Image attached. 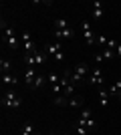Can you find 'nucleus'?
<instances>
[{
	"instance_id": "16",
	"label": "nucleus",
	"mask_w": 121,
	"mask_h": 135,
	"mask_svg": "<svg viewBox=\"0 0 121 135\" xmlns=\"http://www.w3.org/2000/svg\"><path fill=\"white\" fill-rule=\"evenodd\" d=\"M55 105H57V107H65V105H69V97H65L63 93H61V95H57L55 97Z\"/></svg>"
},
{
	"instance_id": "29",
	"label": "nucleus",
	"mask_w": 121,
	"mask_h": 135,
	"mask_svg": "<svg viewBox=\"0 0 121 135\" xmlns=\"http://www.w3.org/2000/svg\"><path fill=\"white\" fill-rule=\"evenodd\" d=\"M35 135H40V133H38V131H36V133H35Z\"/></svg>"
},
{
	"instance_id": "20",
	"label": "nucleus",
	"mask_w": 121,
	"mask_h": 135,
	"mask_svg": "<svg viewBox=\"0 0 121 135\" xmlns=\"http://www.w3.org/2000/svg\"><path fill=\"white\" fill-rule=\"evenodd\" d=\"M81 105H83V99H81V97H71L69 99V107L77 109V107H81Z\"/></svg>"
},
{
	"instance_id": "24",
	"label": "nucleus",
	"mask_w": 121,
	"mask_h": 135,
	"mask_svg": "<svg viewBox=\"0 0 121 135\" xmlns=\"http://www.w3.org/2000/svg\"><path fill=\"white\" fill-rule=\"evenodd\" d=\"M24 62H26V67H36L35 65V55H24Z\"/></svg>"
},
{
	"instance_id": "25",
	"label": "nucleus",
	"mask_w": 121,
	"mask_h": 135,
	"mask_svg": "<svg viewBox=\"0 0 121 135\" xmlns=\"http://www.w3.org/2000/svg\"><path fill=\"white\" fill-rule=\"evenodd\" d=\"M107 42H109V38H107V36H105V34H97V45L99 46H107Z\"/></svg>"
},
{
	"instance_id": "4",
	"label": "nucleus",
	"mask_w": 121,
	"mask_h": 135,
	"mask_svg": "<svg viewBox=\"0 0 121 135\" xmlns=\"http://www.w3.org/2000/svg\"><path fill=\"white\" fill-rule=\"evenodd\" d=\"M45 52L49 56H52L57 62L65 61V52H63V49H61V42H49V45L45 46Z\"/></svg>"
},
{
	"instance_id": "12",
	"label": "nucleus",
	"mask_w": 121,
	"mask_h": 135,
	"mask_svg": "<svg viewBox=\"0 0 121 135\" xmlns=\"http://www.w3.org/2000/svg\"><path fill=\"white\" fill-rule=\"evenodd\" d=\"M2 83H4V87H14L18 83V79L12 73H2Z\"/></svg>"
},
{
	"instance_id": "22",
	"label": "nucleus",
	"mask_w": 121,
	"mask_h": 135,
	"mask_svg": "<svg viewBox=\"0 0 121 135\" xmlns=\"http://www.w3.org/2000/svg\"><path fill=\"white\" fill-rule=\"evenodd\" d=\"M87 133H89V129H87L85 125L77 123V127H75V135H87Z\"/></svg>"
},
{
	"instance_id": "3",
	"label": "nucleus",
	"mask_w": 121,
	"mask_h": 135,
	"mask_svg": "<svg viewBox=\"0 0 121 135\" xmlns=\"http://www.w3.org/2000/svg\"><path fill=\"white\" fill-rule=\"evenodd\" d=\"M87 73H91L89 65H87V62H79V65H77V67L71 71V85H79L81 79H83Z\"/></svg>"
},
{
	"instance_id": "21",
	"label": "nucleus",
	"mask_w": 121,
	"mask_h": 135,
	"mask_svg": "<svg viewBox=\"0 0 121 135\" xmlns=\"http://www.w3.org/2000/svg\"><path fill=\"white\" fill-rule=\"evenodd\" d=\"M46 79H49V83H51V87H52V85H59L61 77H59V75H55V73H49V75H46Z\"/></svg>"
},
{
	"instance_id": "15",
	"label": "nucleus",
	"mask_w": 121,
	"mask_h": 135,
	"mask_svg": "<svg viewBox=\"0 0 121 135\" xmlns=\"http://www.w3.org/2000/svg\"><path fill=\"white\" fill-rule=\"evenodd\" d=\"M109 99H111L109 91H105V89L99 91V101H101V107H107V105H109Z\"/></svg>"
},
{
	"instance_id": "19",
	"label": "nucleus",
	"mask_w": 121,
	"mask_h": 135,
	"mask_svg": "<svg viewBox=\"0 0 121 135\" xmlns=\"http://www.w3.org/2000/svg\"><path fill=\"white\" fill-rule=\"evenodd\" d=\"M0 69H2V73H12V65L8 59H2L0 61Z\"/></svg>"
},
{
	"instance_id": "5",
	"label": "nucleus",
	"mask_w": 121,
	"mask_h": 135,
	"mask_svg": "<svg viewBox=\"0 0 121 135\" xmlns=\"http://www.w3.org/2000/svg\"><path fill=\"white\" fill-rule=\"evenodd\" d=\"M79 123L85 125L89 131H93L95 127H97V123L93 121V113H91V109H89V107H83V109H81V119H79Z\"/></svg>"
},
{
	"instance_id": "23",
	"label": "nucleus",
	"mask_w": 121,
	"mask_h": 135,
	"mask_svg": "<svg viewBox=\"0 0 121 135\" xmlns=\"http://www.w3.org/2000/svg\"><path fill=\"white\" fill-rule=\"evenodd\" d=\"M101 55H103V59H105V61H111V59H115V51H109V49H105V51L101 52Z\"/></svg>"
},
{
	"instance_id": "9",
	"label": "nucleus",
	"mask_w": 121,
	"mask_h": 135,
	"mask_svg": "<svg viewBox=\"0 0 121 135\" xmlns=\"http://www.w3.org/2000/svg\"><path fill=\"white\" fill-rule=\"evenodd\" d=\"M36 75H38V73H36V67H26V69H24V83L28 85V87H32Z\"/></svg>"
},
{
	"instance_id": "6",
	"label": "nucleus",
	"mask_w": 121,
	"mask_h": 135,
	"mask_svg": "<svg viewBox=\"0 0 121 135\" xmlns=\"http://www.w3.org/2000/svg\"><path fill=\"white\" fill-rule=\"evenodd\" d=\"M20 40H22V49H24V55H35V45H32V36H30L28 30H24L20 34Z\"/></svg>"
},
{
	"instance_id": "27",
	"label": "nucleus",
	"mask_w": 121,
	"mask_h": 135,
	"mask_svg": "<svg viewBox=\"0 0 121 135\" xmlns=\"http://www.w3.org/2000/svg\"><path fill=\"white\" fill-rule=\"evenodd\" d=\"M115 56H121V42H117L115 46Z\"/></svg>"
},
{
	"instance_id": "11",
	"label": "nucleus",
	"mask_w": 121,
	"mask_h": 135,
	"mask_svg": "<svg viewBox=\"0 0 121 135\" xmlns=\"http://www.w3.org/2000/svg\"><path fill=\"white\" fill-rule=\"evenodd\" d=\"M55 38H75V30H73V28H65V30H55Z\"/></svg>"
},
{
	"instance_id": "7",
	"label": "nucleus",
	"mask_w": 121,
	"mask_h": 135,
	"mask_svg": "<svg viewBox=\"0 0 121 135\" xmlns=\"http://www.w3.org/2000/svg\"><path fill=\"white\" fill-rule=\"evenodd\" d=\"M81 28H83V32H85L87 45H95V42H97V34L91 30V24L87 22V20H83V22H81Z\"/></svg>"
},
{
	"instance_id": "17",
	"label": "nucleus",
	"mask_w": 121,
	"mask_h": 135,
	"mask_svg": "<svg viewBox=\"0 0 121 135\" xmlns=\"http://www.w3.org/2000/svg\"><path fill=\"white\" fill-rule=\"evenodd\" d=\"M45 79H46L45 75H42V73H38V75H36V79H35V83H32V87H30V89H40V87L45 85Z\"/></svg>"
},
{
	"instance_id": "13",
	"label": "nucleus",
	"mask_w": 121,
	"mask_h": 135,
	"mask_svg": "<svg viewBox=\"0 0 121 135\" xmlns=\"http://www.w3.org/2000/svg\"><path fill=\"white\" fill-rule=\"evenodd\" d=\"M36 133V127L30 121H24L22 123V131H20V135H35Z\"/></svg>"
},
{
	"instance_id": "8",
	"label": "nucleus",
	"mask_w": 121,
	"mask_h": 135,
	"mask_svg": "<svg viewBox=\"0 0 121 135\" xmlns=\"http://www.w3.org/2000/svg\"><path fill=\"white\" fill-rule=\"evenodd\" d=\"M89 83H91V85H103V73H101V67L91 69V75H89Z\"/></svg>"
},
{
	"instance_id": "28",
	"label": "nucleus",
	"mask_w": 121,
	"mask_h": 135,
	"mask_svg": "<svg viewBox=\"0 0 121 135\" xmlns=\"http://www.w3.org/2000/svg\"><path fill=\"white\" fill-rule=\"evenodd\" d=\"M51 135H52V133H51ZM57 135H69V133H57Z\"/></svg>"
},
{
	"instance_id": "1",
	"label": "nucleus",
	"mask_w": 121,
	"mask_h": 135,
	"mask_svg": "<svg viewBox=\"0 0 121 135\" xmlns=\"http://www.w3.org/2000/svg\"><path fill=\"white\" fill-rule=\"evenodd\" d=\"M2 105H4L6 109H20V105H22V97L18 95L14 89H8L2 95Z\"/></svg>"
},
{
	"instance_id": "10",
	"label": "nucleus",
	"mask_w": 121,
	"mask_h": 135,
	"mask_svg": "<svg viewBox=\"0 0 121 135\" xmlns=\"http://www.w3.org/2000/svg\"><path fill=\"white\" fill-rule=\"evenodd\" d=\"M46 61H49V55H46L45 51H36L35 52V65L36 67H45Z\"/></svg>"
},
{
	"instance_id": "14",
	"label": "nucleus",
	"mask_w": 121,
	"mask_h": 135,
	"mask_svg": "<svg viewBox=\"0 0 121 135\" xmlns=\"http://www.w3.org/2000/svg\"><path fill=\"white\" fill-rule=\"evenodd\" d=\"M93 18H95V20H99V18L103 16V4H101V2H93Z\"/></svg>"
},
{
	"instance_id": "18",
	"label": "nucleus",
	"mask_w": 121,
	"mask_h": 135,
	"mask_svg": "<svg viewBox=\"0 0 121 135\" xmlns=\"http://www.w3.org/2000/svg\"><path fill=\"white\" fill-rule=\"evenodd\" d=\"M65 28H69V22L65 18H57L55 20V30H65Z\"/></svg>"
},
{
	"instance_id": "26",
	"label": "nucleus",
	"mask_w": 121,
	"mask_h": 135,
	"mask_svg": "<svg viewBox=\"0 0 121 135\" xmlns=\"http://www.w3.org/2000/svg\"><path fill=\"white\" fill-rule=\"evenodd\" d=\"M95 62H97V65L105 62V59H103V55H101V52H99V55H95Z\"/></svg>"
},
{
	"instance_id": "2",
	"label": "nucleus",
	"mask_w": 121,
	"mask_h": 135,
	"mask_svg": "<svg viewBox=\"0 0 121 135\" xmlns=\"http://www.w3.org/2000/svg\"><path fill=\"white\" fill-rule=\"evenodd\" d=\"M2 30H4V46H8L10 51H18V49H20V40L16 38L14 28H12L10 24L2 22Z\"/></svg>"
}]
</instances>
